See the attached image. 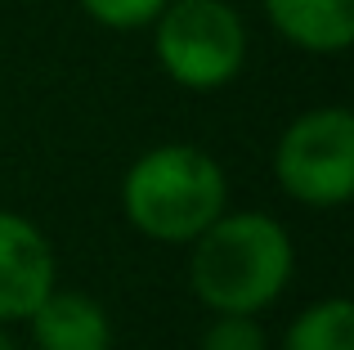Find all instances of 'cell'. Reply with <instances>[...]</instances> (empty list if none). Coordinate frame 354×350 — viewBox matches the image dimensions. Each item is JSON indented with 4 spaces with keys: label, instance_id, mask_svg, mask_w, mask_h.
<instances>
[{
    "label": "cell",
    "instance_id": "obj_1",
    "mask_svg": "<svg viewBox=\"0 0 354 350\" xmlns=\"http://www.w3.org/2000/svg\"><path fill=\"white\" fill-rule=\"evenodd\" d=\"M296 252L287 229L265 211H220L198 238L189 256L193 297L211 315H260L292 283Z\"/></svg>",
    "mask_w": 354,
    "mask_h": 350
},
{
    "label": "cell",
    "instance_id": "obj_2",
    "mask_svg": "<svg viewBox=\"0 0 354 350\" xmlns=\"http://www.w3.org/2000/svg\"><path fill=\"white\" fill-rule=\"evenodd\" d=\"M229 180L198 144L148 149L121 180V211L153 243H193L225 211Z\"/></svg>",
    "mask_w": 354,
    "mask_h": 350
},
{
    "label": "cell",
    "instance_id": "obj_3",
    "mask_svg": "<svg viewBox=\"0 0 354 350\" xmlns=\"http://www.w3.org/2000/svg\"><path fill=\"white\" fill-rule=\"evenodd\" d=\"M153 23L157 63L184 90H220L247 63V27L229 0H166Z\"/></svg>",
    "mask_w": 354,
    "mask_h": 350
},
{
    "label": "cell",
    "instance_id": "obj_4",
    "mask_svg": "<svg viewBox=\"0 0 354 350\" xmlns=\"http://www.w3.org/2000/svg\"><path fill=\"white\" fill-rule=\"evenodd\" d=\"M274 175L305 207H346L354 193V117L346 108H310L283 131Z\"/></svg>",
    "mask_w": 354,
    "mask_h": 350
},
{
    "label": "cell",
    "instance_id": "obj_5",
    "mask_svg": "<svg viewBox=\"0 0 354 350\" xmlns=\"http://www.w3.org/2000/svg\"><path fill=\"white\" fill-rule=\"evenodd\" d=\"M54 288V252L18 211H0V324L27 319Z\"/></svg>",
    "mask_w": 354,
    "mask_h": 350
},
{
    "label": "cell",
    "instance_id": "obj_6",
    "mask_svg": "<svg viewBox=\"0 0 354 350\" xmlns=\"http://www.w3.org/2000/svg\"><path fill=\"white\" fill-rule=\"evenodd\" d=\"M32 337L41 350H108L113 346V324H108L104 306L86 292H63L50 288L45 301L27 315Z\"/></svg>",
    "mask_w": 354,
    "mask_h": 350
},
{
    "label": "cell",
    "instance_id": "obj_7",
    "mask_svg": "<svg viewBox=\"0 0 354 350\" xmlns=\"http://www.w3.org/2000/svg\"><path fill=\"white\" fill-rule=\"evenodd\" d=\"M265 14L296 50L341 54L354 41V0H265Z\"/></svg>",
    "mask_w": 354,
    "mask_h": 350
},
{
    "label": "cell",
    "instance_id": "obj_8",
    "mask_svg": "<svg viewBox=\"0 0 354 350\" xmlns=\"http://www.w3.org/2000/svg\"><path fill=\"white\" fill-rule=\"evenodd\" d=\"M283 350H354V310L346 297L305 306L287 328Z\"/></svg>",
    "mask_w": 354,
    "mask_h": 350
},
{
    "label": "cell",
    "instance_id": "obj_9",
    "mask_svg": "<svg viewBox=\"0 0 354 350\" xmlns=\"http://www.w3.org/2000/svg\"><path fill=\"white\" fill-rule=\"evenodd\" d=\"M198 350H265V328L256 315H216L202 328Z\"/></svg>",
    "mask_w": 354,
    "mask_h": 350
},
{
    "label": "cell",
    "instance_id": "obj_10",
    "mask_svg": "<svg viewBox=\"0 0 354 350\" xmlns=\"http://www.w3.org/2000/svg\"><path fill=\"white\" fill-rule=\"evenodd\" d=\"M81 9H86L95 23L113 27V32H135V27L153 23V18L162 14L166 0H81Z\"/></svg>",
    "mask_w": 354,
    "mask_h": 350
},
{
    "label": "cell",
    "instance_id": "obj_11",
    "mask_svg": "<svg viewBox=\"0 0 354 350\" xmlns=\"http://www.w3.org/2000/svg\"><path fill=\"white\" fill-rule=\"evenodd\" d=\"M0 350H14V342L5 337V328H0Z\"/></svg>",
    "mask_w": 354,
    "mask_h": 350
}]
</instances>
